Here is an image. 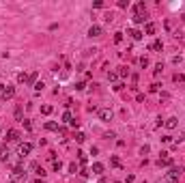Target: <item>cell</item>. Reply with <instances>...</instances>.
I'll use <instances>...</instances> for the list:
<instances>
[{
  "instance_id": "1",
  "label": "cell",
  "mask_w": 185,
  "mask_h": 183,
  "mask_svg": "<svg viewBox=\"0 0 185 183\" xmlns=\"http://www.w3.org/2000/svg\"><path fill=\"white\" fill-rule=\"evenodd\" d=\"M181 172H183V168H181V166H170V170L166 172V181H168V183H179Z\"/></svg>"
},
{
  "instance_id": "2",
  "label": "cell",
  "mask_w": 185,
  "mask_h": 183,
  "mask_svg": "<svg viewBox=\"0 0 185 183\" xmlns=\"http://www.w3.org/2000/svg\"><path fill=\"white\" fill-rule=\"evenodd\" d=\"M112 116H114V112H112L110 108H101V110H99V118H101L104 123H110V121H112Z\"/></svg>"
},
{
  "instance_id": "3",
  "label": "cell",
  "mask_w": 185,
  "mask_h": 183,
  "mask_svg": "<svg viewBox=\"0 0 185 183\" xmlns=\"http://www.w3.org/2000/svg\"><path fill=\"white\" fill-rule=\"evenodd\" d=\"M30 151H32V144L30 142H22L20 146H17V153H20L22 157H24V155H30Z\"/></svg>"
},
{
  "instance_id": "4",
  "label": "cell",
  "mask_w": 185,
  "mask_h": 183,
  "mask_svg": "<svg viewBox=\"0 0 185 183\" xmlns=\"http://www.w3.org/2000/svg\"><path fill=\"white\" fill-rule=\"evenodd\" d=\"M0 97H2L4 99V101H7V99H13L15 97V86H4V90H2V95H0Z\"/></svg>"
},
{
  "instance_id": "5",
  "label": "cell",
  "mask_w": 185,
  "mask_h": 183,
  "mask_svg": "<svg viewBox=\"0 0 185 183\" xmlns=\"http://www.w3.org/2000/svg\"><path fill=\"white\" fill-rule=\"evenodd\" d=\"M101 32H104V28H101L99 24H93L88 28V37H101Z\"/></svg>"
},
{
  "instance_id": "6",
  "label": "cell",
  "mask_w": 185,
  "mask_h": 183,
  "mask_svg": "<svg viewBox=\"0 0 185 183\" xmlns=\"http://www.w3.org/2000/svg\"><path fill=\"white\" fill-rule=\"evenodd\" d=\"M157 164H159V166H172V157L168 153H162V157L157 159Z\"/></svg>"
},
{
  "instance_id": "7",
  "label": "cell",
  "mask_w": 185,
  "mask_h": 183,
  "mask_svg": "<svg viewBox=\"0 0 185 183\" xmlns=\"http://www.w3.org/2000/svg\"><path fill=\"white\" fill-rule=\"evenodd\" d=\"M7 140L9 142H17L20 140V132L17 129H7Z\"/></svg>"
},
{
  "instance_id": "8",
  "label": "cell",
  "mask_w": 185,
  "mask_h": 183,
  "mask_svg": "<svg viewBox=\"0 0 185 183\" xmlns=\"http://www.w3.org/2000/svg\"><path fill=\"white\" fill-rule=\"evenodd\" d=\"M22 177H26V170H24L22 166H15V168H13L11 179H15V181H17V179H22Z\"/></svg>"
},
{
  "instance_id": "9",
  "label": "cell",
  "mask_w": 185,
  "mask_h": 183,
  "mask_svg": "<svg viewBox=\"0 0 185 183\" xmlns=\"http://www.w3.org/2000/svg\"><path fill=\"white\" fill-rule=\"evenodd\" d=\"M104 170H106V166H104V164H101V162H95V164H93V175H104Z\"/></svg>"
},
{
  "instance_id": "10",
  "label": "cell",
  "mask_w": 185,
  "mask_h": 183,
  "mask_svg": "<svg viewBox=\"0 0 185 183\" xmlns=\"http://www.w3.org/2000/svg\"><path fill=\"white\" fill-rule=\"evenodd\" d=\"M164 125H166V129H174L179 125V121H177V116H170L168 121H164Z\"/></svg>"
},
{
  "instance_id": "11",
  "label": "cell",
  "mask_w": 185,
  "mask_h": 183,
  "mask_svg": "<svg viewBox=\"0 0 185 183\" xmlns=\"http://www.w3.org/2000/svg\"><path fill=\"white\" fill-rule=\"evenodd\" d=\"M127 35H129V37H131V39H134V41H140L144 32H140V30H136V28H134V30H129Z\"/></svg>"
},
{
  "instance_id": "12",
  "label": "cell",
  "mask_w": 185,
  "mask_h": 183,
  "mask_svg": "<svg viewBox=\"0 0 185 183\" xmlns=\"http://www.w3.org/2000/svg\"><path fill=\"white\" fill-rule=\"evenodd\" d=\"M146 22V13H136L134 15V24H144Z\"/></svg>"
},
{
  "instance_id": "13",
  "label": "cell",
  "mask_w": 185,
  "mask_h": 183,
  "mask_svg": "<svg viewBox=\"0 0 185 183\" xmlns=\"http://www.w3.org/2000/svg\"><path fill=\"white\" fill-rule=\"evenodd\" d=\"M151 50H155V52H162V50H164V43H162L159 39H155V41L151 43Z\"/></svg>"
},
{
  "instance_id": "14",
  "label": "cell",
  "mask_w": 185,
  "mask_h": 183,
  "mask_svg": "<svg viewBox=\"0 0 185 183\" xmlns=\"http://www.w3.org/2000/svg\"><path fill=\"white\" fill-rule=\"evenodd\" d=\"M45 129H48V132H58V123L48 121V123H45Z\"/></svg>"
},
{
  "instance_id": "15",
  "label": "cell",
  "mask_w": 185,
  "mask_h": 183,
  "mask_svg": "<svg viewBox=\"0 0 185 183\" xmlns=\"http://www.w3.org/2000/svg\"><path fill=\"white\" fill-rule=\"evenodd\" d=\"M144 32H146V35H155V24H153V22H146Z\"/></svg>"
},
{
  "instance_id": "16",
  "label": "cell",
  "mask_w": 185,
  "mask_h": 183,
  "mask_svg": "<svg viewBox=\"0 0 185 183\" xmlns=\"http://www.w3.org/2000/svg\"><path fill=\"white\" fill-rule=\"evenodd\" d=\"M52 110H54V108H52L50 104H45V106H41V114L48 116V114H52Z\"/></svg>"
},
{
  "instance_id": "17",
  "label": "cell",
  "mask_w": 185,
  "mask_h": 183,
  "mask_svg": "<svg viewBox=\"0 0 185 183\" xmlns=\"http://www.w3.org/2000/svg\"><path fill=\"white\" fill-rule=\"evenodd\" d=\"M17 82H20V84H28V76H26V73H20V76H17Z\"/></svg>"
},
{
  "instance_id": "18",
  "label": "cell",
  "mask_w": 185,
  "mask_h": 183,
  "mask_svg": "<svg viewBox=\"0 0 185 183\" xmlns=\"http://www.w3.org/2000/svg\"><path fill=\"white\" fill-rule=\"evenodd\" d=\"M118 76H121V78H127V76H129V69H127V67H118Z\"/></svg>"
},
{
  "instance_id": "19",
  "label": "cell",
  "mask_w": 185,
  "mask_h": 183,
  "mask_svg": "<svg viewBox=\"0 0 185 183\" xmlns=\"http://www.w3.org/2000/svg\"><path fill=\"white\" fill-rule=\"evenodd\" d=\"M84 140H86V136L82 134V132H78V134H76V142H78V144H82Z\"/></svg>"
},
{
  "instance_id": "20",
  "label": "cell",
  "mask_w": 185,
  "mask_h": 183,
  "mask_svg": "<svg viewBox=\"0 0 185 183\" xmlns=\"http://www.w3.org/2000/svg\"><path fill=\"white\" fill-rule=\"evenodd\" d=\"M22 116H24V110L22 108H15V118H17V121H24Z\"/></svg>"
},
{
  "instance_id": "21",
  "label": "cell",
  "mask_w": 185,
  "mask_h": 183,
  "mask_svg": "<svg viewBox=\"0 0 185 183\" xmlns=\"http://www.w3.org/2000/svg\"><path fill=\"white\" fill-rule=\"evenodd\" d=\"M134 9H136V13H142V11L146 13V9H144V2H138V4H136Z\"/></svg>"
},
{
  "instance_id": "22",
  "label": "cell",
  "mask_w": 185,
  "mask_h": 183,
  "mask_svg": "<svg viewBox=\"0 0 185 183\" xmlns=\"http://www.w3.org/2000/svg\"><path fill=\"white\" fill-rule=\"evenodd\" d=\"M62 121H65V123H71V121H73V114H71V112H65V114H62Z\"/></svg>"
},
{
  "instance_id": "23",
  "label": "cell",
  "mask_w": 185,
  "mask_h": 183,
  "mask_svg": "<svg viewBox=\"0 0 185 183\" xmlns=\"http://www.w3.org/2000/svg\"><path fill=\"white\" fill-rule=\"evenodd\" d=\"M172 80H174V82H185V76H183V73H174Z\"/></svg>"
},
{
  "instance_id": "24",
  "label": "cell",
  "mask_w": 185,
  "mask_h": 183,
  "mask_svg": "<svg viewBox=\"0 0 185 183\" xmlns=\"http://www.w3.org/2000/svg\"><path fill=\"white\" fill-rule=\"evenodd\" d=\"M28 84H37V71H32L28 76Z\"/></svg>"
},
{
  "instance_id": "25",
  "label": "cell",
  "mask_w": 185,
  "mask_h": 183,
  "mask_svg": "<svg viewBox=\"0 0 185 183\" xmlns=\"http://www.w3.org/2000/svg\"><path fill=\"white\" fill-rule=\"evenodd\" d=\"M110 164H112V166H116V168H118V166H121V159H118L116 155H112V159H110Z\"/></svg>"
},
{
  "instance_id": "26",
  "label": "cell",
  "mask_w": 185,
  "mask_h": 183,
  "mask_svg": "<svg viewBox=\"0 0 185 183\" xmlns=\"http://www.w3.org/2000/svg\"><path fill=\"white\" fill-rule=\"evenodd\" d=\"M116 78H118V73H116V71H110V73H108V80H110V82H114Z\"/></svg>"
},
{
  "instance_id": "27",
  "label": "cell",
  "mask_w": 185,
  "mask_h": 183,
  "mask_svg": "<svg viewBox=\"0 0 185 183\" xmlns=\"http://www.w3.org/2000/svg\"><path fill=\"white\" fill-rule=\"evenodd\" d=\"M116 4H118V9H127V7H129V2H127V0H118Z\"/></svg>"
},
{
  "instance_id": "28",
  "label": "cell",
  "mask_w": 185,
  "mask_h": 183,
  "mask_svg": "<svg viewBox=\"0 0 185 183\" xmlns=\"http://www.w3.org/2000/svg\"><path fill=\"white\" fill-rule=\"evenodd\" d=\"M60 168H62V164H60V162H56V159H54V172H60Z\"/></svg>"
},
{
  "instance_id": "29",
  "label": "cell",
  "mask_w": 185,
  "mask_h": 183,
  "mask_svg": "<svg viewBox=\"0 0 185 183\" xmlns=\"http://www.w3.org/2000/svg\"><path fill=\"white\" fill-rule=\"evenodd\" d=\"M123 41V32H116L114 35V43H121Z\"/></svg>"
},
{
  "instance_id": "30",
  "label": "cell",
  "mask_w": 185,
  "mask_h": 183,
  "mask_svg": "<svg viewBox=\"0 0 185 183\" xmlns=\"http://www.w3.org/2000/svg\"><path fill=\"white\" fill-rule=\"evenodd\" d=\"M149 90H151V93H157V90H159V84H157V82H155V84H151Z\"/></svg>"
},
{
  "instance_id": "31",
  "label": "cell",
  "mask_w": 185,
  "mask_h": 183,
  "mask_svg": "<svg viewBox=\"0 0 185 183\" xmlns=\"http://www.w3.org/2000/svg\"><path fill=\"white\" fill-rule=\"evenodd\" d=\"M140 65H142V67H149V58L142 56V58H140Z\"/></svg>"
},
{
  "instance_id": "32",
  "label": "cell",
  "mask_w": 185,
  "mask_h": 183,
  "mask_svg": "<svg viewBox=\"0 0 185 183\" xmlns=\"http://www.w3.org/2000/svg\"><path fill=\"white\" fill-rule=\"evenodd\" d=\"M162 69H164V67H162V62H159V65H155V71H153V73H155V76H159Z\"/></svg>"
},
{
  "instance_id": "33",
  "label": "cell",
  "mask_w": 185,
  "mask_h": 183,
  "mask_svg": "<svg viewBox=\"0 0 185 183\" xmlns=\"http://www.w3.org/2000/svg\"><path fill=\"white\" fill-rule=\"evenodd\" d=\"M78 155H80V162H82V164H86V159H88V157H86V153H82V151H80Z\"/></svg>"
},
{
  "instance_id": "34",
  "label": "cell",
  "mask_w": 185,
  "mask_h": 183,
  "mask_svg": "<svg viewBox=\"0 0 185 183\" xmlns=\"http://www.w3.org/2000/svg\"><path fill=\"white\" fill-rule=\"evenodd\" d=\"M84 88H86L84 82H78V84H76V90H84Z\"/></svg>"
},
{
  "instance_id": "35",
  "label": "cell",
  "mask_w": 185,
  "mask_h": 183,
  "mask_svg": "<svg viewBox=\"0 0 185 183\" xmlns=\"http://www.w3.org/2000/svg\"><path fill=\"white\" fill-rule=\"evenodd\" d=\"M69 170H71V172H78V164H76V162L69 164Z\"/></svg>"
},
{
  "instance_id": "36",
  "label": "cell",
  "mask_w": 185,
  "mask_h": 183,
  "mask_svg": "<svg viewBox=\"0 0 185 183\" xmlns=\"http://www.w3.org/2000/svg\"><path fill=\"white\" fill-rule=\"evenodd\" d=\"M43 86H45L43 82H37V84H35V90H43Z\"/></svg>"
},
{
  "instance_id": "37",
  "label": "cell",
  "mask_w": 185,
  "mask_h": 183,
  "mask_svg": "<svg viewBox=\"0 0 185 183\" xmlns=\"http://www.w3.org/2000/svg\"><path fill=\"white\" fill-rule=\"evenodd\" d=\"M149 151H151V149H149V144H144V146H142V149H140V153H142V155H146V153H149Z\"/></svg>"
},
{
  "instance_id": "38",
  "label": "cell",
  "mask_w": 185,
  "mask_h": 183,
  "mask_svg": "<svg viewBox=\"0 0 185 183\" xmlns=\"http://www.w3.org/2000/svg\"><path fill=\"white\" fill-rule=\"evenodd\" d=\"M170 140H172V136H170V134H166L164 138H162V142H170Z\"/></svg>"
},
{
  "instance_id": "39",
  "label": "cell",
  "mask_w": 185,
  "mask_h": 183,
  "mask_svg": "<svg viewBox=\"0 0 185 183\" xmlns=\"http://www.w3.org/2000/svg\"><path fill=\"white\" fill-rule=\"evenodd\" d=\"M22 123H24V127H26V129H28V132L32 129V125H30V121H22Z\"/></svg>"
},
{
  "instance_id": "40",
  "label": "cell",
  "mask_w": 185,
  "mask_h": 183,
  "mask_svg": "<svg viewBox=\"0 0 185 183\" xmlns=\"http://www.w3.org/2000/svg\"><path fill=\"white\" fill-rule=\"evenodd\" d=\"M123 183H134V175H127V179H125Z\"/></svg>"
},
{
  "instance_id": "41",
  "label": "cell",
  "mask_w": 185,
  "mask_h": 183,
  "mask_svg": "<svg viewBox=\"0 0 185 183\" xmlns=\"http://www.w3.org/2000/svg\"><path fill=\"white\" fill-rule=\"evenodd\" d=\"M99 183H108V179H106V177H101V179H99Z\"/></svg>"
},
{
  "instance_id": "42",
  "label": "cell",
  "mask_w": 185,
  "mask_h": 183,
  "mask_svg": "<svg viewBox=\"0 0 185 183\" xmlns=\"http://www.w3.org/2000/svg\"><path fill=\"white\" fill-rule=\"evenodd\" d=\"M2 90H4V84H0V95H2Z\"/></svg>"
},
{
  "instance_id": "43",
  "label": "cell",
  "mask_w": 185,
  "mask_h": 183,
  "mask_svg": "<svg viewBox=\"0 0 185 183\" xmlns=\"http://www.w3.org/2000/svg\"><path fill=\"white\" fill-rule=\"evenodd\" d=\"M35 183H43V179H37V181H35Z\"/></svg>"
},
{
  "instance_id": "44",
  "label": "cell",
  "mask_w": 185,
  "mask_h": 183,
  "mask_svg": "<svg viewBox=\"0 0 185 183\" xmlns=\"http://www.w3.org/2000/svg\"><path fill=\"white\" fill-rule=\"evenodd\" d=\"M116 183H121V181H116Z\"/></svg>"
}]
</instances>
